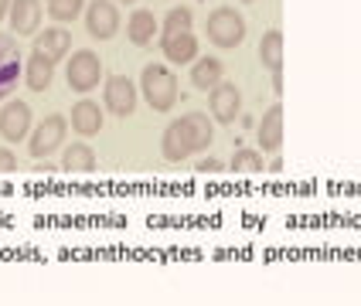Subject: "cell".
<instances>
[{"mask_svg": "<svg viewBox=\"0 0 361 306\" xmlns=\"http://www.w3.org/2000/svg\"><path fill=\"white\" fill-rule=\"evenodd\" d=\"M7 14H11V0H0V20L7 18Z\"/></svg>", "mask_w": 361, "mask_h": 306, "instance_id": "27", "label": "cell"}, {"mask_svg": "<svg viewBox=\"0 0 361 306\" xmlns=\"http://www.w3.org/2000/svg\"><path fill=\"white\" fill-rule=\"evenodd\" d=\"M65 79H68V89H75V92H92L102 82L99 55H96V51H75V55L68 58Z\"/></svg>", "mask_w": 361, "mask_h": 306, "instance_id": "5", "label": "cell"}, {"mask_svg": "<svg viewBox=\"0 0 361 306\" xmlns=\"http://www.w3.org/2000/svg\"><path fill=\"white\" fill-rule=\"evenodd\" d=\"M51 82H55V61L35 51V55L27 58V65H24V85H27L31 92H44Z\"/></svg>", "mask_w": 361, "mask_h": 306, "instance_id": "17", "label": "cell"}, {"mask_svg": "<svg viewBox=\"0 0 361 306\" xmlns=\"http://www.w3.org/2000/svg\"><path fill=\"white\" fill-rule=\"evenodd\" d=\"M61 170L65 174H92L96 170V150L89 143H72L61 153Z\"/></svg>", "mask_w": 361, "mask_h": 306, "instance_id": "19", "label": "cell"}, {"mask_svg": "<svg viewBox=\"0 0 361 306\" xmlns=\"http://www.w3.org/2000/svg\"><path fill=\"white\" fill-rule=\"evenodd\" d=\"M273 92H276V96L283 92V72H273Z\"/></svg>", "mask_w": 361, "mask_h": 306, "instance_id": "26", "label": "cell"}, {"mask_svg": "<svg viewBox=\"0 0 361 306\" xmlns=\"http://www.w3.org/2000/svg\"><path fill=\"white\" fill-rule=\"evenodd\" d=\"M215 140V126L204 113H184L180 120L167 122L161 136V153L167 163H184L201 150H208Z\"/></svg>", "mask_w": 361, "mask_h": 306, "instance_id": "1", "label": "cell"}, {"mask_svg": "<svg viewBox=\"0 0 361 306\" xmlns=\"http://www.w3.org/2000/svg\"><path fill=\"white\" fill-rule=\"evenodd\" d=\"M157 18H154V11H133L130 14V20H126V38L133 41L137 48H143V44H150V41L157 38Z\"/></svg>", "mask_w": 361, "mask_h": 306, "instance_id": "18", "label": "cell"}, {"mask_svg": "<svg viewBox=\"0 0 361 306\" xmlns=\"http://www.w3.org/2000/svg\"><path fill=\"white\" fill-rule=\"evenodd\" d=\"M140 89L154 113H167L178 102V75L167 65H147L140 75Z\"/></svg>", "mask_w": 361, "mask_h": 306, "instance_id": "2", "label": "cell"}, {"mask_svg": "<svg viewBox=\"0 0 361 306\" xmlns=\"http://www.w3.org/2000/svg\"><path fill=\"white\" fill-rule=\"evenodd\" d=\"M259 61L269 72H283V31L269 27L259 41Z\"/></svg>", "mask_w": 361, "mask_h": 306, "instance_id": "20", "label": "cell"}, {"mask_svg": "<svg viewBox=\"0 0 361 306\" xmlns=\"http://www.w3.org/2000/svg\"><path fill=\"white\" fill-rule=\"evenodd\" d=\"M102 106L113 113V116H133L137 113V85L126 79V75H109L102 82Z\"/></svg>", "mask_w": 361, "mask_h": 306, "instance_id": "6", "label": "cell"}, {"mask_svg": "<svg viewBox=\"0 0 361 306\" xmlns=\"http://www.w3.org/2000/svg\"><path fill=\"white\" fill-rule=\"evenodd\" d=\"M204 34L215 48H239L245 41V18H242L235 7H215L208 14V24H204Z\"/></svg>", "mask_w": 361, "mask_h": 306, "instance_id": "3", "label": "cell"}, {"mask_svg": "<svg viewBox=\"0 0 361 306\" xmlns=\"http://www.w3.org/2000/svg\"><path fill=\"white\" fill-rule=\"evenodd\" d=\"M65 133H68V120H65V116L55 113V116L41 120L38 126L31 129V136H27V153H31L35 160H48L61 143H65Z\"/></svg>", "mask_w": 361, "mask_h": 306, "instance_id": "4", "label": "cell"}, {"mask_svg": "<svg viewBox=\"0 0 361 306\" xmlns=\"http://www.w3.org/2000/svg\"><path fill=\"white\" fill-rule=\"evenodd\" d=\"M11 170H18V157L11 150H0V174H11Z\"/></svg>", "mask_w": 361, "mask_h": 306, "instance_id": "24", "label": "cell"}, {"mask_svg": "<svg viewBox=\"0 0 361 306\" xmlns=\"http://www.w3.org/2000/svg\"><path fill=\"white\" fill-rule=\"evenodd\" d=\"M208 109H212V120L221 126H232L242 116V92L232 82L221 79L212 92H208Z\"/></svg>", "mask_w": 361, "mask_h": 306, "instance_id": "8", "label": "cell"}, {"mask_svg": "<svg viewBox=\"0 0 361 306\" xmlns=\"http://www.w3.org/2000/svg\"><path fill=\"white\" fill-rule=\"evenodd\" d=\"M35 51L51 61H61L72 51V34L65 27H44L41 34H35Z\"/></svg>", "mask_w": 361, "mask_h": 306, "instance_id": "13", "label": "cell"}, {"mask_svg": "<svg viewBox=\"0 0 361 306\" xmlns=\"http://www.w3.org/2000/svg\"><path fill=\"white\" fill-rule=\"evenodd\" d=\"M191 24H195V18H191V11L188 7H174L167 18H164L161 24V38H171V34H184V31H191Z\"/></svg>", "mask_w": 361, "mask_h": 306, "instance_id": "21", "label": "cell"}, {"mask_svg": "<svg viewBox=\"0 0 361 306\" xmlns=\"http://www.w3.org/2000/svg\"><path fill=\"white\" fill-rule=\"evenodd\" d=\"M11 34L14 38H31L41 27V0H11Z\"/></svg>", "mask_w": 361, "mask_h": 306, "instance_id": "11", "label": "cell"}, {"mask_svg": "<svg viewBox=\"0 0 361 306\" xmlns=\"http://www.w3.org/2000/svg\"><path fill=\"white\" fill-rule=\"evenodd\" d=\"M256 140H259V150L262 153H280L283 146V106H269L262 113L259 120V129H256Z\"/></svg>", "mask_w": 361, "mask_h": 306, "instance_id": "12", "label": "cell"}, {"mask_svg": "<svg viewBox=\"0 0 361 306\" xmlns=\"http://www.w3.org/2000/svg\"><path fill=\"white\" fill-rule=\"evenodd\" d=\"M221 75H225V68H221V61L215 55H204V58L191 61V85L198 92H212L221 82Z\"/></svg>", "mask_w": 361, "mask_h": 306, "instance_id": "16", "label": "cell"}, {"mask_svg": "<svg viewBox=\"0 0 361 306\" xmlns=\"http://www.w3.org/2000/svg\"><path fill=\"white\" fill-rule=\"evenodd\" d=\"M245 4H252V0H245Z\"/></svg>", "mask_w": 361, "mask_h": 306, "instance_id": "29", "label": "cell"}, {"mask_svg": "<svg viewBox=\"0 0 361 306\" xmlns=\"http://www.w3.org/2000/svg\"><path fill=\"white\" fill-rule=\"evenodd\" d=\"M20 75H24V68H20L18 41H14V34H4L0 31V99H7L18 89Z\"/></svg>", "mask_w": 361, "mask_h": 306, "instance_id": "10", "label": "cell"}, {"mask_svg": "<svg viewBox=\"0 0 361 306\" xmlns=\"http://www.w3.org/2000/svg\"><path fill=\"white\" fill-rule=\"evenodd\" d=\"M85 7V0H48V18L59 20V24H68L75 20Z\"/></svg>", "mask_w": 361, "mask_h": 306, "instance_id": "23", "label": "cell"}, {"mask_svg": "<svg viewBox=\"0 0 361 306\" xmlns=\"http://www.w3.org/2000/svg\"><path fill=\"white\" fill-rule=\"evenodd\" d=\"M123 4H133V0H123Z\"/></svg>", "mask_w": 361, "mask_h": 306, "instance_id": "28", "label": "cell"}, {"mask_svg": "<svg viewBox=\"0 0 361 306\" xmlns=\"http://www.w3.org/2000/svg\"><path fill=\"white\" fill-rule=\"evenodd\" d=\"M198 170H201V174H219V170H221V160L208 157V160H201V163H198Z\"/></svg>", "mask_w": 361, "mask_h": 306, "instance_id": "25", "label": "cell"}, {"mask_svg": "<svg viewBox=\"0 0 361 306\" xmlns=\"http://www.w3.org/2000/svg\"><path fill=\"white\" fill-rule=\"evenodd\" d=\"M228 167H232L235 174H259V170H262V150H249V146H239Z\"/></svg>", "mask_w": 361, "mask_h": 306, "instance_id": "22", "label": "cell"}, {"mask_svg": "<svg viewBox=\"0 0 361 306\" xmlns=\"http://www.w3.org/2000/svg\"><path fill=\"white\" fill-rule=\"evenodd\" d=\"M0 136L7 143H18L31 136V106L20 99H7L0 109Z\"/></svg>", "mask_w": 361, "mask_h": 306, "instance_id": "9", "label": "cell"}, {"mask_svg": "<svg viewBox=\"0 0 361 306\" xmlns=\"http://www.w3.org/2000/svg\"><path fill=\"white\" fill-rule=\"evenodd\" d=\"M68 122H72V129H75L79 136H99L102 109L92 99H82V102H75V106H72V116H68Z\"/></svg>", "mask_w": 361, "mask_h": 306, "instance_id": "15", "label": "cell"}, {"mask_svg": "<svg viewBox=\"0 0 361 306\" xmlns=\"http://www.w3.org/2000/svg\"><path fill=\"white\" fill-rule=\"evenodd\" d=\"M85 31H89V38L96 41L116 38V31H120V7L113 0H92L85 7Z\"/></svg>", "mask_w": 361, "mask_h": 306, "instance_id": "7", "label": "cell"}, {"mask_svg": "<svg viewBox=\"0 0 361 306\" xmlns=\"http://www.w3.org/2000/svg\"><path fill=\"white\" fill-rule=\"evenodd\" d=\"M161 51H164V58L171 61V65H191V61L198 58V38H195L191 31H184V34H171V38H161Z\"/></svg>", "mask_w": 361, "mask_h": 306, "instance_id": "14", "label": "cell"}]
</instances>
